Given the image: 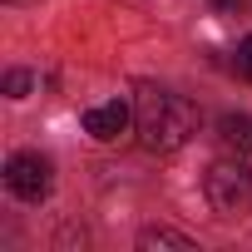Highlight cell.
Returning <instances> with one entry per match:
<instances>
[{"label": "cell", "instance_id": "obj_6", "mask_svg": "<svg viewBox=\"0 0 252 252\" xmlns=\"http://www.w3.org/2000/svg\"><path fill=\"white\" fill-rule=\"evenodd\" d=\"M139 247H173V252H198V242L188 232H173V227H149L139 237Z\"/></svg>", "mask_w": 252, "mask_h": 252}, {"label": "cell", "instance_id": "obj_5", "mask_svg": "<svg viewBox=\"0 0 252 252\" xmlns=\"http://www.w3.org/2000/svg\"><path fill=\"white\" fill-rule=\"evenodd\" d=\"M222 144L232 149V158H242L252 168V119L247 114H227L222 119Z\"/></svg>", "mask_w": 252, "mask_h": 252}, {"label": "cell", "instance_id": "obj_9", "mask_svg": "<svg viewBox=\"0 0 252 252\" xmlns=\"http://www.w3.org/2000/svg\"><path fill=\"white\" fill-rule=\"evenodd\" d=\"M213 5H218V10H237V5H242V0H213Z\"/></svg>", "mask_w": 252, "mask_h": 252}, {"label": "cell", "instance_id": "obj_7", "mask_svg": "<svg viewBox=\"0 0 252 252\" xmlns=\"http://www.w3.org/2000/svg\"><path fill=\"white\" fill-rule=\"evenodd\" d=\"M5 94H10V99H25V94H30V74H25V69H10V74H5Z\"/></svg>", "mask_w": 252, "mask_h": 252}, {"label": "cell", "instance_id": "obj_10", "mask_svg": "<svg viewBox=\"0 0 252 252\" xmlns=\"http://www.w3.org/2000/svg\"><path fill=\"white\" fill-rule=\"evenodd\" d=\"M10 5H15V0H10Z\"/></svg>", "mask_w": 252, "mask_h": 252}, {"label": "cell", "instance_id": "obj_1", "mask_svg": "<svg viewBox=\"0 0 252 252\" xmlns=\"http://www.w3.org/2000/svg\"><path fill=\"white\" fill-rule=\"evenodd\" d=\"M134 129H139V144L149 154H173L198 134V109L173 89L144 84L139 99H134Z\"/></svg>", "mask_w": 252, "mask_h": 252}, {"label": "cell", "instance_id": "obj_8", "mask_svg": "<svg viewBox=\"0 0 252 252\" xmlns=\"http://www.w3.org/2000/svg\"><path fill=\"white\" fill-rule=\"evenodd\" d=\"M237 69H242V74L252 79V35H247V40L237 45Z\"/></svg>", "mask_w": 252, "mask_h": 252}, {"label": "cell", "instance_id": "obj_3", "mask_svg": "<svg viewBox=\"0 0 252 252\" xmlns=\"http://www.w3.org/2000/svg\"><path fill=\"white\" fill-rule=\"evenodd\" d=\"M5 188H10L20 203H45L50 188H55L50 158H40V154H10V158H5Z\"/></svg>", "mask_w": 252, "mask_h": 252}, {"label": "cell", "instance_id": "obj_2", "mask_svg": "<svg viewBox=\"0 0 252 252\" xmlns=\"http://www.w3.org/2000/svg\"><path fill=\"white\" fill-rule=\"evenodd\" d=\"M203 193L213 203V213L222 218H247L252 213V168L242 158H222L203 173Z\"/></svg>", "mask_w": 252, "mask_h": 252}, {"label": "cell", "instance_id": "obj_4", "mask_svg": "<svg viewBox=\"0 0 252 252\" xmlns=\"http://www.w3.org/2000/svg\"><path fill=\"white\" fill-rule=\"evenodd\" d=\"M129 104H119V99H109V104H94V109H84V134H94L99 144H114L124 129H129Z\"/></svg>", "mask_w": 252, "mask_h": 252}]
</instances>
